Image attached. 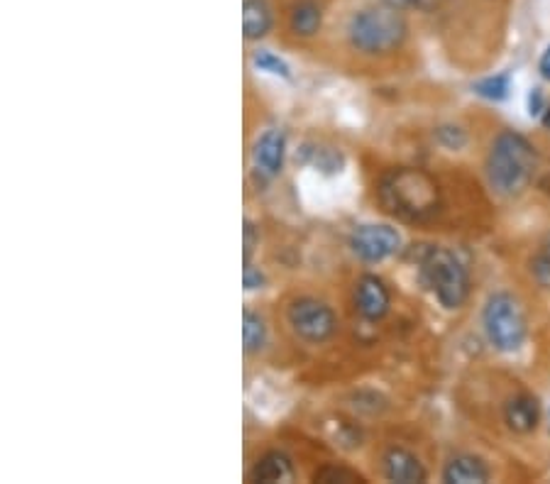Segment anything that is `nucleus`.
<instances>
[{
    "instance_id": "f8f14e48",
    "label": "nucleus",
    "mask_w": 550,
    "mask_h": 484,
    "mask_svg": "<svg viewBox=\"0 0 550 484\" xmlns=\"http://www.w3.org/2000/svg\"><path fill=\"white\" fill-rule=\"evenodd\" d=\"M250 477L252 482H264V484L289 482L291 477H294V465H291V460L286 458L284 453H279V450H269V453H264L262 458L255 462Z\"/></svg>"
},
{
    "instance_id": "aec40b11",
    "label": "nucleus",
    "mask_w": 550,
    "mask_h": 484,
    "mask_svg": "<svg viewBox=\"0 0 550 484\" xmlns=\"http://www.w3.org/2000/svg\"><path fill=\"white\" fill-rule=\"evenodd\" d=\"M257 245H260V230L255 228V223L252 220H245V228H242V257H245V262L252 260V255H255Z\"/></svg>"
},
{
    "instance_id": "412c9836",
    "label": "nucleus",
    "mask_w": 550,
    "mask_h": 484,
    "mask_svg": "<svg viewBox=\"0 0 550 484\" xmlns=\"http://www.w3.org/2000/svg\"><path fill=\"white\" fill-rule=\"evenodd\" d=\"M362 477L350 470H338V467H326V470L316 472V482H360Z\"/></svg>"
},
{
    "instance_id": "5701e85b",
    "label": "nucleus",
    "mask_w": 550,
    "mask_h": 484,
    "mask_svg": "<svg viewBox=\"0 0 550 484\" xmlns=\"http://www.w3.org/2000/svg\"><path fill=\"white\" fill-rule=\"evenodd\" d=\"M264 282V274L260 267H255L252 262H245V269H242V284H245L247 291H255V289H262Z\"/></svg>"
},
{
    "instance_id": "a211bd4d",
    "label": "nucleus",
    "mask_w": 550,
    "mask_h": 484,
    "mask_svg": "<svg viewBox=\"0 0 550 484\" xmlns=\"http://www.w3.org/2000/svg\"><path fill=\"white\" fill-rule=\"evenodd\" d=\"M252 62H255L257 69L267 71V74H272V76H282V79H289V76H291L289 64H286L282 57H277V54L267 52V49H260V52H255Z\"/></svg>"
},
{
    "instance_id": "423d86ee",
    "label": "nucleus",
    "mask_w": 550,
    "mask_h": 484,
    "mask_svg": "<svg viewBox=\"0 0 550 484\" xmlns=\"http://www.w3.org/2000/svg\"><path fill=\"white\" fill-rule=\"evenodd\" d=\"M286 318H289V326L294 328V333L313 345L326 343V340L333 338L335 328H338L333 308L323 304V301L311 299V296L296 299L289 306V311H286Z\"/></svg>"
},
{
    "instance_id": "9d476101",
    "label": "nucleus",
    "mask_w": 550,
    "mask_h": 484,
    "mask_svg": "<svg viewBox=\"0 0 550 484\" xmlns=\"http://www.w3.org/2000/svg\"><path fill=\"white\" fill-rule=\"evenodd\" d=\"M384 475L396 484H418L426 482V470L414 453L404 448H389L384 455Z\"/></svg>"
},
{
    "instance_id": "f03ea898",
    "label": "nucleus",
    "mask_w": 550,
    "mask_h": 484,
    "mask_svg": "<svg viewBox=\"0 0 550 484\" xmlns=\"http://www.w3.org/2000/svg\"><path fill=\"white\" fill-rule=\"evenodd\" d=\"M404 15L394 5H370L352 15L348 22V40L357 52L389 54L406 40Z\"/></svg>"
},
{
    "instance_id": "c85d7f7f",
    "label": "nucleus",
    "mask_w": 550,
    "mask_h": 484,
    "mask_svg": "<svg viewBox=\"0 0 550 484\" xmlns=\"http://www.w3.org/2000/svg\"><path fill=\"white\" fill-rule=\"evenodd\" d=\"M543 252H548V255H550V235L546 238V250H543Z\"/></svg>"
},
{
    "instance_id": "20e7f679",
    "label": "nucleus",
    "mask_w": 550,
    "mask_h": 484,
    "mask_svg": "<svg viewBox=\"0 0 550 484\" xmlns=\"http://www.w3.org/2000/svg\"><path fill=\"white\" fill-rule=\"evenodd\" d=\"M421 272L445 308H460L465 304L470 294V274L455 252L445 247H428L421 255Z\"/></svg>"
},
{
    "instance_id": "f3484780",
    "label": "nucleus",
    "mask_w": 550,
    "mask_h": 484,
    "mask_svg": "<svg viewBox=\"0 0 550 484\" xmlns=\"http://www.w3.org/2000/svg\"><path fill=\"white\" fill-rule=\"evenodd\" d=\"M472 88H475L477 96L487 98V101H504V98L509 96L511 79H509V74L487 76V79H480Z\"/></svg>"
},
{
    "instance_id": "6e6552de",
    "label": "nucleus",
    "mask_w": 550,
    "mask_h": 484,
    "mask_svg": "<svg viewBox=\"0 0 550 484\" xmlns=\"http://www.w3.org/2000/svg\"><path fill=\"white\" fill-rule=\"evenodd\" d=\"M389 306H392V294H389L387 284L374 274H365L355 286V308L365 321H379L387 316Z\"/></svg>"
},
{
    "instance_id": "ddd939ff",
    "label": "nucleus",
    "mask_w": 550,
    "mask_h": 484,
    "mask_svg": "<svg viewBox=\"0 0 550 484\" xmlns=\"http://www.w3.org/2000/svg\"><path fill=\"white\" fill-rule=\"evenodd\" d=\"M443 480L448 484H484L489 480V470L475 455H458L448 462Z\"/></svg>"
},
{
    "instance_id": "f257e3e1",
    "label": "nucleus",
    "mask_w": 550,
    "mask_h": 484,
    "mask_svg": "<svg viewBox=\"0 0 550 484\" xmlns=\"http://www.w3.org/2000/svg\"><path fill=\"white\" fill-rule=\"evenodd\" d=\"M536 172V150L519 132H502L487 157L489 184L502 196H519Z\"/></svg>"
},
{
    "instance_id": "6ab92c4d",
    "label": "nucleus",
    "mask_w": 550,
    "mask_h": 484,
    "mask_svg": "<svg viewBox=\"0 0 550 484\" xmlns=\"http://www.w3.org/2000/svg\"><path fill=\"white\" fill-rule=\"evenodd\" d=\"M313 154V167H318L321 172H340L343 169V154H340L338 150H323V147H318V150H308Z\"/></svg>"
},
{
    "instance_id": "dca6fc26",
    "label": "nucleus",
    "mask_w": 550,
    "mask_h": 484,
    "mask_svg": "<svg viewBox=\"0 0 550 484\" xmlns=\"http://www.w3.org/2000/svg\"><path fill=\"white\" fill-rule=\"evenodd\" d=\"M267 343V326H264V318L255 311L242 313V345H245L247 355L252 352H260Z\"/></svg>"
},
{
    "instance_id": "393cba45",
    "label": "nucleus",
    "mask_w": 550,
    "mask_h": 484,
    "mask_svg": "<svg viewBox=\"0 0 550 484\" xmlns=\"http://www.w3.org/2000/svg\"><path fill=\"white\" fill-rule=\"evenodd\" d=\"M528 113L531 115L546 113V98H543L541 88H533V91L528 93Z\"/></svg>"
},
{
    "instance_id": "39448f33",
    "label": "nucleus",
    "mask_w": 550,
    "mask_h": 484,
    "mask_svg": "<svg viewBox=\"0 0 550 484\" xmlns=\"http://www.w3.org/2000/svg\"><path fill=\"white\" fill-rule=\"evenodd\" d=\"M489 343L502 352H516L526 340V318L519 301L506 291L489 296L482 313Z\"/></svg>"
},
{
    "instance_id": "cd10ccee",
    "label": "nucleus",
    "mask_w": 550,
    "mask_h": 484,
    "mask_svg": "<svg viewBox=\"0 0 550 484\" xmlns=\"http://www.w3.org/2000/svg\"><path fill=\"white\" fill-rule=\"evenodd\" d=\"M541 120H543V128L550 130V103L546 106V113L541 115Z\"/></svg>"
},
{
    "instance_id": "0eeeda50",
    "label": "nucleus",
    "mask_w": 550,
    "mask_h": 484,
    "mask_svg": "<svg viewBox=\"0 0 550 484\" xmlns=\"http://www.w3.org/2000/svg\"><path fill=\"white\" fill-rule=\"evenodd\" d=\"M350 247L360 260L384 262L401 250V235L387 223H367L350 235Z\"/></svg>"
},
{
    "instance_id": "9b49d317",
    "label": "nucleus",
    "mask_w": 550,
    "mask_h": 484,
    "mask_svg": "<svg viewBox=\"0 0 550 484\" xmlns=\"http://www.w3.org/2000/svg\"><path fill=\"white\" fill-rule=\"evenodd\" d=\"M538 416H541V409H538V401L533 396L521 394L509 399L504 409L506 426L516 433H528L538 426Z\"/></svg>"
},
{
    "instance_id": "b1692460",
    "label": "nucleus",
    "mask_w": 550,
    "mask_h": 484,
    "mask_svg": "<svg viewBox=\"0 0 550 484\" xmlns=\"http://www.w3.org/2000/svg\"><path fill=\"white\" fill-rule=\"evenodd\" d=\"M438 140L443 142L445 147H450V150H460V147L465 145V135H462L460 128H440Z\"/></svg>"
},
{
    "instance_id": "4be33fe9",
    "label": "nucleus",
    "mask_w": 550,
    "mask_h": 484,
    "mask_svg": "<svg viewBox=\"0 0 550 484\" xmlns=\"http://www.w3.org/2000/svg\"><path fill=\"white\" fill-rule=\"evenodd\" d=\"M531 272H533V277H536L538 284L550 289V255L548 252H543V255H538L536 260L531 262Z\"/></svg>"
},
{
    "instance_id": "bb28decb",
    "label": "nucleus",
    "mask_w": 550,
    "mask_h": 484,
    "mask_svg": "<svg viewBox=\"0 0 550 484\" xmlns=\"http://www.w3.org/2000/svg\"><path fill=\"white\" fill-rule=\"evenodd\" d=\"M387 5H394V8H416V5H421L423 0H384Z\"/></svg>"
},
{
    "instance_id": "a878e982",
    "label": "nucleus",
    "mask_w": 550,
    "mask_h": 484,
    "mask_svg": "<svg viewBox=\"0 0 550 484\" xmlns=\"http://www.w3.org/2000/svg\"><path fill=\"white\" fill-rule=\"evenodd\" d=\"M538 69H541L543 79H550V44L546 47V52H543L541 64H538Z\"/></svg>"
},
{
    "instance_id": "1a4fd4ad",
    "label": "nucleus",
    "mask_w": 550,
    "mask_h": 484,
    "mask_svg": "<svg viewBox=\"0 0 550 484\" xmlns=\"http://www.w3.org/2000/svg\"><path fill=\"white\" fill-rule=\"evenodd\" d=\"M255 169L264 179H274L282 174L284 157H286V135L284 130H267L262 132L260 140L255 142Z\"/></svg>"
},
{
    "instance_id": "7ed1b4c3",
    "label": "nucleus",
    "mask_w": 550,
    "mask_h": 484,
    "mask_svg": "<svg viewBox=\"0 0 550 484\" xmlns=\"http://www.w3.org/2000/svg\"><path fill=\"white\" fill-rule=\"evenodd\" d=\"M384 206L406 220H426L438 211V186L421 169H399L382 181Z\"/></svg>"
},
{
    "instance_id": "4468645a",
    "label": "nucleus",
    "mask_w": 550,
    "mask_h": 484,
    "mask_svg": "<svg viewBox=\"0 0 550 484\" xmlns=\"http://www.w3.org/2000/svg\"><path fill=\"white\" fill-rule=\"evenodd\" d=\"M272 8L267 0H245L242 3V32L247 40H262L272 30Z\"/></svg>"
},
{
    "instance_id": "2eb2a0df",
    "label": "nucleus",
    "mask_w": 550,
    "mask_h": 484,
    "mask_svg": "<svg viewBox=\"0 0 550 484\" xmlns=\"http://www.w3.org/2000/svg\"><path fill=\"white\" fill-rule=\"evenodd\" d=\"M323 13L321 5L316 0H296L294 8L289 13V25L291 32L299 37H313L318 30H321Z\"/></svg>"
}]
</instances>
